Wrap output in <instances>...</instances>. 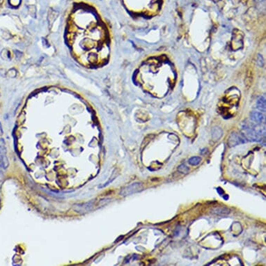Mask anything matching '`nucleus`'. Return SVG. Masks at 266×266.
Returning a JSON list of instances; mask_svg holds the SVG:
<instances>
[{
  "label": "nucleus",
  "mask_w": 266,
  "mask_h": 266,
  "mask_svg": "<svg viewBox=\"0 0 266 266\" xmlns=\"http://www.w3.org/2000/svg\"><path fill=\"white\" fill-rule=\"evenodd\" d=\"M242 130L245 132V135L246 137L252 141H260L263 137L262 130H257L254 128L245 125L242 127Z\"/></svg>",
  "instance_id": "obj_1"
},
{
  "label": "nucleus",
  "mask_w": 266,
  "mask_h": 266,
  "mask_svg": "<svg viewBox=\"0 0 266 266\" xmlns=\"http://www.w3.org/2000/svg\"><path fill=\"white\" fill-rule=\"evenodd\" d=\"M142 185H141V183H138L137 182V183H132L128 186L123 187L120 191L119 194L123 197H127L129 196V195L133 194L139 191L142 190Z\"/></svg>",
  "instance_id": "obj_2"
},
{
  "label": "nucleus",
  "mask_w": 266,
  "mask_h": 266,
  "mask_svg": "<svg viewBox=\"0 0 266 266\" xmlns=\"http://www.w3.org/2000/svg\"><path fill=\"white\" fill-rule=\"evenodd\" d=\"M94 204H93V201L84 203V204H75L73 206V211L80 214L87 213V212H90L93 209Z\"/></svg>",
  "instance_id": "obj_3"
},
{
  "label": "nucleus",
  "mask_w": 266,
  "mask_h": 266,
  "mask_svg": "<svg viewBox=\"0 0 266 266\" xmlns=\"http://www.w3.org/2000/svg\"><path fill=\"white\" fill-rule=\"evenodd\" d=\"M245 142H246L245 139L237 133H232L229 137V140H228V144L230 146H234Z\"/></svg>",
  "instance_id": "obj_4"
},
{
  "label": "nucleus",
  "mask_w": 266,
  "mask_h": 266,
  "mask_svg": "<svg viewBox=\"0 0 266 266\" xmlns=\"http://www.w3.org/2000/svg\"><path fill=\"white\" fill-rule=\"evenodd\" d=\"M211 212L215 215H225L230 213V209L224 206L215 207L212 209Z\"/></svg>",
  "instance_id": "obj_5"
},
{
  "label": "nucleus",
  "mask_w": 266,
  "mask_h": 266,
  "mask_svg": "<svg viewBox=\"0 0 266 266\" xmlns=\"http://www.w3.org/2000/svg\"><path fill=\"white\" fill-rule=\"evenodd\" d=\"M251 119L257 123H261L264 121V116L258 111H253L251 114Z\"/></svg>",
  "instance_id": "obj_6"
},
{
  "label": "nucleus",
  "mask_w": 266,
  "mask_h": 266,
  "mask_svg": "<svg viewBox=\"0 0 266 266\" xmlns=\"http://www.w3.org/2000/svg\"><path fill=\"white\" fill-rule=\"evenodd\" d=\"M257 107L258 110L265 112V108H266V104H265V99L264 97L260 96L258 98L257 101Z\"/></svg>",
  "instance_id": "obj_7"
},
{
  "label": "nucleus",
  "mask_w": 266,
  "mask_h": 266,
  "mask_svg": "<svg viewBox=\"0 0 266 266\" xmlns=\"http://www.w3.org/2000/svg\"><path fill=\"white\" fill-rule=\"evenodd\" d=\"M222 135V131L219 128H214L212 130V137L214 140H218Z\"/></svg>",
  "instance_id": "obj_8"
},
{
  "label": "nucleus",
  "mask_w": 266,
  "mask_h": 266,
  "mask_svg": "<svg viewBox=\"0 0 266 266\" xmlns=\"http://www.w3.org/2000/svg\"><path fill=\"white\" fill-rule=\"evenodd\" d=\"M0 158H1V160H2V167H3L4 169H7V168H8V167L9 165V163L8 158H7V157H6V154H3V155H0Z\"/></svg>",
  "instance_id": "obj_9"
},
{
  "label": "nucleus",
  "mask_w": 266,
  "mask_h": 266,
  "mask_svg": "<svg viewBox=\"0 0 266 266\" xmlns=\"http://www.w3.org/2000/svg\"><path fill=\"white\" fill-rule=\"evenodd\" d=\"M201 162V158L200 157H192L189 159V164L193 166H197Z\"/></svg>",
  "instance_id": "obj_10"
},
{
  "label": "nucleus",
  "mask_w": 266,
  "mask_h": 266,
  "mask_svg": "<svg viewBox=\"0 0 266 266\" xmlns=\"http://www.w3.org/2000/svg\"><path fill=\"white\" fill-rule=\"evenodd\" d=\"M6 153V144L2 139H0V155Z\"/></svg>",
  "instance_id": "obj_11"
},
{
  "label": "nucleus",
  "mask_w": 266,
  "mask_h": 266,
  "mask_svg": "<svg viewBox=\"0 0 266 266\" xmlns=\"http://www.w3.org/2000/svg\"><path fill=\"white\" fill-rule=\"evenodd\" d=\"M178 171L182 174H187L189 171V169L185 164H181L178 167Z\"/></svg>",
  "instance_id": "obj_12"
},
{
  "label": "nucleus",
  "mask_w": 266,
  "mask_h": 266,
  "mask_svg": "<svg viewBox=\"0 0 266 266\" xmlns=\"http://www.w3.org/2000/svg\"><path fill=\"white\" fill-rule=\"evenodd\" d=\"M234 48L235 47V45H242V37H240V34H238V38L237 37H235L234 39Z\"/></svg>",
  "instance_id": "obj_13"
},
{
  "label": "nucleus",
  "mask_w": 266,
  "mask_h": 266,
  "mask_svg": "<svg viewBox=\"0 0 266 266\" xmlns=\"http://www.w3.org/2000/svg\"><path fill=\"white\" fill-rule=\"evenodd\" d=\"M3 135V130H2V124L0 123V135Z\"/></svg>",
  "instance_id": "obj_14"
}]
</instances>
